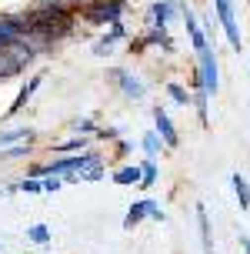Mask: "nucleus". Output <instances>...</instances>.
<instances>
[{
	"label": "nucleus",
	"mask_w": 250,
	"mask_h": 254,
	"mask_svg": "<svg viewBox=\"0 0 250 254\" xmlns=\"http://www.w3.org/2000/svg\"><path fill=\"white\" fill-rule=\"evenodd\" d=\"M127 17V0H80V20L90 27H110Z\"/></svg>",
	"instance_id": "1"
},
{
	"label": "nucleus",
	"mask_w": 250,
	"mask_h": 254,
	"mask_svg": "<svg viewBox=\"0 0 250 254\" xmlns=\"http://www.w3.org/2000/svg\"><path fill=\"white\" fill-rule=\"evenodd\" d=\"M107 80H110L113 87H117V94L130 104L147 101V94H150V84L140 74H134L130 67H110V70H107Z\"/></svg>",
	"instance_id": "2"
},
{
	"label": "nucleus",
	"mask_w": 250,
	"mask_h": 254,
	"mask_svg": "<svg viewBox=\"0 0 250 254\" xmlns=\"http://www.w3.org/2000/svg\"><path fill=\"white\" fill-rule=\"evenodd\" d=\"M194 64H197V70H200V80H203V90L207 94H217L220 90V67H217V47H203L200 54H194Z\"/></svg>",
	"instance_id": "3"
},
{
	"label": "nucleus",
	"mask_w": 250,
	"mask_h": 254,
	"mask_svg": "<svg viewBox=\"0 0 250 254\" xmlns=\"http://www.w3.org/2000/svg\"><path fill=\"white\" fill-rule=\"evenodd\" d=\"M210 3H213V17H217V24L224 27V37H227V44H230L234 51H240L244 37H240L237 17H234V0H210Z\"/></svg>",
	"instance_id": "4"
},
{
	"label": "nucleus",
	"mask_w": 250,
	"mask_h": 254,
	"mask_svg": "<svg viewBox=\"0 0 250 254\" xmlns=\"http://www.w3.org/2000/svg\"><path fill=\"white\" fill-rule=\"evenodd\" d=\"M127 40H130V30L124 27V20H117V24H110L94 44H90V54H94V57H110V54L117 51L120 44H127Z\"/></svg>",
	"instance_id": "5"
},
{
	"label": "nucleus",
	"mask_w": 250,
	"mask_h": 254,
	"mask_svg": "<svg viewBox=\"0 0 250 254\" xmlns=\"http://www.w3.org/2000/svg\"><path fill=\"white\" fill-rule=\"evenodd\" d=\"M150 117H153V130L160 134V140L167 144V151L180 147V130H177V124H174V117H170V111L157 104V107L150 111Z\"/></svg>",
	"instance_id": "6"
},
{
	"label": "nucleus",
	"mask_w": 250,
	"mask_h": 254,
	"mask_svg": "<svg viewBox=\"0 0 250 254\" xmlns=\"http://www.w3.org/2000/svg\"><path fill=\"white\" fill-rule=\"evenodd\" d=\"M27 37V20L20 10L13 13H0V47H13L17 40Z\"/></svg>",
	"instance_id": "7"
},
{
	"label": "nucleus",
	"mask_w": 250,
	"mask_h": 254,
	"mask_svg": "<svg viewBox=\"0 0 250 254\" xmlns=\"http://www.w3.org/2000/svg\"><path fill=\"white\" fill-rule=\"evenodd\" d=\"M180 3L177 0H153V3H147V20L150 27H170L174 20H180Z\"/></svg>",
	"instance_id": "8"
},
{
	"label": "nucleus",
	"mask_w": 250,
	"mask_h": 254,
	"mask_svg": "<svg viewBox=\"0 0 250 254\" xmlns=\"http://www.w3.org/2000/svg\"><path fill=\"white\" fill-rule=\"evenodd\" d=\"M160 204L153 201V197H137V201H130V207H127V214H124V231H134L140 228L144 221H150V214L157 211Z\"/></svg>",
	"instance_id": "9"
},
{
	"label": "nucleus",
	"mask_w": 250,
	"mask_h": 254,
	"mask_svg": "<svg viewBox=\"0 0 250 254\" xmlns=\"http://www.w3.org/2000/svg\"><path fill=\"white\" fill-rule=\"evenodd\" d=\"M180 20H184V27H187L190 51H194V54H200L203 47H210V37H207V30L200 27V20L194 17V10H190V7H184V10H180Z\"/></svg>",
	"instance_id": "10"
},
{
	"label": "nucleus",
	"mask_w": 250,
	"mask_h": 254,
	"mask_svg": "<svg viewBox=\"0 0 250 254\" xmlns=\"http://www.w3.org/2000/svg\"><path fill=\"white\" fill-rule=\"evenodd\" d=\"M40 84H44V77L34 74V77H27V84H20V90H17V97H13L10 104H7V111H3V117H13V114H20L27 104L34 101V94L40 90Z\"/></svg>",
	"instance_id": "11"
},
{
	"label": "nucleus",
	"mask_w": 250,
	"mask_h": 254,
	"mask_svg": "<svg viewBox=\"0 0 250 254\" xmlns=\"http://www.w3.org/2000/svg\"><path fill=\"white\" fill-rule=\"evenodd\" d=\"M110 181L117 184V188H137V184H140V164H134V161L117 164L110 171Z\"/></svg>",
	"instance_id": "12"
},
{
	"label": "nucleus",
	"mask_w": 250,
	"mask_h": 254,
	"mask_svg": "<svg viewBox=\"0 0 250 254\" xmlns=\"http://www.w3.org/2000/svg\"><path fill=\"white\" fill-rule=\"evenodd\" d=\"M94 147V137H84V134H70V137L57 140V144H50V154H80Z\"/></svg>",
	"instance_id": "13"
},
{
	"label": "nucleus",
	"mask_w": 250,
	"mask_h": 254,
	"mask_svg": "<svg viewBox=\"0 0 250 254\" xmlns=\"http://www.w3.org/2000/svg\"><path fill=\"white\" fill-rule=\"evenodd\" d=\"M37 137V130L27 124H17V127H0V151L3 147H13V144H20V140H34Z\"/></svg>",
	"instance_id": "14"
},
{
	"label": "nucleus",
	"mask_w": 250,
	"mask_h": 254,
	"mask_svg": "<svg viewBox=\"0 0 250 254\" xmlns=\"http://www.w3.org/2000/svg\"><path fill=\"white\" fill-rule=\"evenodd\" d=\"M163 94H167V101L180 107V111H190V101H194V94L187 90V84H180V80H167L163 84Z\"/></svg>",
	"instance_id": "15"
},
{
	"label": "nucleus",
	"mask_w": 250,
	"mask_h": 254,
	"mask_svg": "<svg viewBox=\"0 0 250 254\" xmlns=\"http://www.w3.org/2000/svg\"><path fill=\"white\" fill-rule=\"evenodd\" d=\"M137 144H140V151H144V157H153V161H160L163 154H167V144L160 140V134H157L153 127L140 134V140H137Z\"/></svg>",
	"instance_id": "16"
},
{
	"label": "nucleus",
	"mask_w": 250,
	"mask_h": 254,
	"mask_svg": "<svg viewBox=\"0 0 250 254\" xmlns=\"http://www.w3.org/2000/svg\"><path fill=\"white\" fill-rule=\"evenodd\" d=\"M137 164H140V184H137V188L140 190H153V188H157V181H160V164H157L153 157H140Z\"/></svg>",
	"instance_id": "17"
},
{
	"label": "nucleus",
	"mask_w": 250,
	"mask_h": 254,
	"mask_svg": "<svg viewBox=\"0 0 250 254\" xmlns=\"http://www.w3.org/2000/svg\"><path fill=\"white\" fill-rule=\"evenodd\" d=\"M197 231H200V248H203V254H213L210 214H207V207H203V201H197Z\"/></svg>",
	"instance_id": "18"
},
{
	"label": "nucleus",
	"mask_w": 250,
	"mask_h": 254,
	"mask_svg": "<svg viewBox=\"0 0 250 254\" xmlns=\"http://www.w3.org/2000/svg\"><path fill=\"white\" fill-rule=\"evenodd\" d=\"M230 188H234V197H237L240 211H250V181L240 174V171H234L230 174Z\"/></svg>",
	"instance_id": "19"
},
{
	"label": "nucleus",
	"mask_w": 250,
	"mask_h": 254,
	"mask_svg": "<svg viewBox=\"0 0 250 254\" xmlns=\"http://www.w3.org/2000/svg\"><path fill=\"white\" fill-rule=\"evenodd\" d=\"M37 154V144L34 140H20V144H13V147H3L0 157L3 161H24V157H34Z\"/></svg>",
	"instance_id": "20"
},
{
	"label": "nucleus",
	"mask_w": 250,
	"mask_h": 254,
	"mask_svg": "<svg viewBox=\"0 0 250 254\" xmlns=\"http://www.w3.org/2000/svg\"><path fill=\"white\" fill-rule=\"evenodd\" d=\"M130 154H134V140H127V137H117L113 144H107V157L117 161V164H124Z\"/></svg>",
	"instance_id": "21"
},
{
	"label": "nucleus",
	"mask_w": 250,
	"mask_h": 254,
	"mask_svg": "<svg viewBox=\"0 0 250 254\" xmlns=\"http://www.w3.org/2000/svg\"><path fill=\"white\" fill-rule=\"evenodd\" d=\"M53 241V234H50L47 224H30L27 228V244H34V248H47Z\"/></svg>",
	"instance_id": "22"
},
{
	"label": "nucleus",
	"mask_w": 250,
	"mask_h": 254,
	"mask_svg": "<svg viewBox=\"0 0 250 254\" xmlns=\"http://www.w3.org/2000/svg\"><path fill=\"white\" fill-rule=\"evenodd\" d=\"M70 130H74V134H84V137H94L100 130V121L97 117H74V121H70Z\"/></svg>",
	"instance_id": "23"
},
{
	"label": "nucleus",
	"mask_w": 250,
	"mask_h": 254,
	"mask_svg": "<svg viewBox=\"0 0 250 254\" xmlns=\"http://www.w3.org/2000/svg\"><path fill=\"white\" fill-rule=\"evenodd\" d=\"M103 178H110V174H107V164H94V167H87V171H80L74 178V184H94V181H103Z\"/></svg>",
	"instance_id": "24"
},
{
	"label": "nucleus",
	"mask_w": 250,
	"mask_h": 254,
	"mask_svg": "<svg viewBox=\"0 0 250 254\" xmlns=\"http://www.w3.org/2000/svg\"><path fill=\"white\" fill-rule=\"evenodd\" d=\"M207 104H210V94H207V90H194V101H190V107L197 111V121H200L203 127H207V121H210V117H207Z\"/></svg>",
	"instance_id": "25"
},
{
	"label": "nucleus",
	"mask_w": 250,
	"mask_h": 254,
	"mask_svg": "<svg viewBox=\"0 0 250 254\" xmlns=\"http://www.w3.org/2000/svg\"><path fill=\"white\" fill-rule=\"evenodd\" d=\"M17 194H30V197H34V194H44V181L40 178H20L17 181Z\"/></svg>",
	"instance_id": "26"
},
{
	"label": "nucleus",
	"mask_w": 250,
	"mask_h": 254,
	"mask_svg": "<svg viewBox=\"0 0 250 254\" xmlns=\"http://www.w3.org/2000/svg\"><path fill=\"white\" fill-rule=\"evenodd\" d=\"M63 184H67L63 178H44V194H57V190H63Z\"/></svg>",
	"instance_id": "27"
},
{
	"label": "nucleus",
	"mask_w": 250,
	"mask_h": 254,
	"mask_svg": "<svg viewBox=\"0 0 250 254\" xmlns=\"http://www.w3.org/2000/svg\"><path fill=\"white\" fill-rule=\"evenodd\" d=\"M240 248H244V254H250V234H240Z\"/></svg>",
	"instance_id": "28"
},
{
	"label": "nucleus",
	"mask_w": 250,
	"mask_h": 254,
	"mask_svg": "<svg viewBox=\"0 0 250 254\" xmlns=\"http://www.w3.org/2000/svg\"><path fill=\"white\" fill-rule=\"evenodd\" d=\"M247 74H250V61H247Z\"/></svg>",
	"instance_id": "29"
},
{
	"label": "nucleus",
	"mask_w": 250,
	"mask_h": 254,
	"mask_svg": "<svg viewBox=\"0 0 250 254\" xmlns=\"http://www.w3.org/2000/svg\"><path fill=\"white\" fill-rule=\"evenodd\" d=\"M0 248H3V241H0Z\"/></svg>",
	"instance_id": "30"
}]
</instances>
